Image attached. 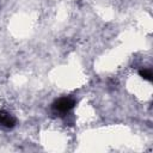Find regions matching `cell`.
<instances>
[{"instance_id":"1","label":"cell","mask_w":153,"mask_h":153,"mask_svg":"<svg viewBox=\"0 0 153 153\" xmlns=\"http://www.w3.org/2000/svg\"><path fill=\"white\" fill-rule=\"evenodd\" d=\"M75 104H76V102H75L74 98H72V97H61L51 104V109L55 114L65 115V114L69 112L75 106Z\"/></svg>"},{"instance_id":"2","label":"cell","mask_w":153,"mask_h":153,"mask_svg":"<svg viewBox=\"0 0 153 153\" xmlns=\"http://www.w3.org/2000/svg\"><path fill=\"white\" fill-rule=\"evenodd\" d=\"M16 122H17V120L13 115H11L10 112H7L5 110L0 111V127L11 129L16 126Z\"/></svg>"},{"instance_id":"3","label":"cell","mask_w":153,"mask_h":153,"mask_svg":"<svg viewBox=\"0 0 153 153\" xmlns=\"http://www.w3.org/2000/svg\"><path fill=\"white\" fill-rule=\"evenodd\" d=\"M139 74H140V76L142 78V79H145V80H148V81H151L152 80V72H151V69H148V68H143V69H140L139 71Z\"/></svg>"}]
</instances>
